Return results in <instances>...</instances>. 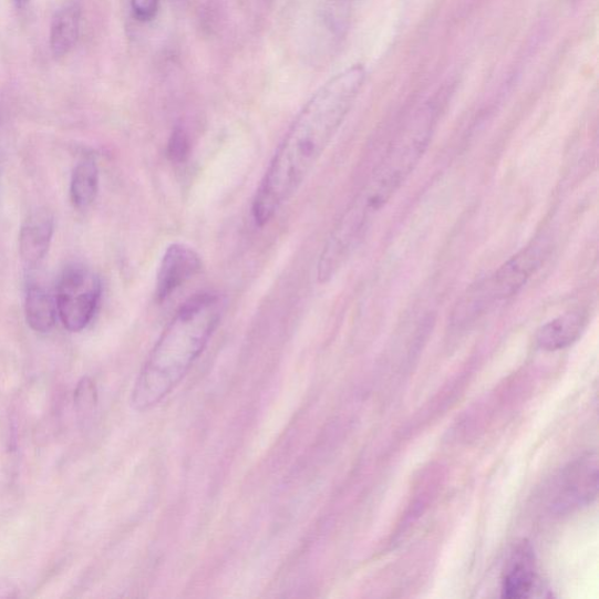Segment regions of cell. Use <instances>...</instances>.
<instances>
[{
    "mask_svg": "<svg viewBox=\"0 0 599 599\" xmlns=\"http://www.w3.org/2000/svg\"><path fill=\"white\" fill-rule=\"evenodd\" d=\"M223 309L224 300L216 293L197 295L179 308L135 382V410L157 405L188 374L218 327Z\"/></svg>",
    "mask_w": 599,
    "mask_h": 599,
    "instance_id": "obj_3",
    "label": "cell"
},
{
    "mask_svg": "<svg viewBox=\"0 0 599 599\" xmlns=\"http://www.w3.org/2000/svg\"><path fill=\"white\" fill-rule=\"evenodd\" d=\"M81 23V8L70 3L61 8L53 17L50 31V47L54 56L68 55L75 47Z\"/></svg>",
    "mask_w": 599,
    "mask_h": 599,
    "instance_id": "obj_11",
    "label": "cell"
},
{
    "mask_svg": "<svg viewBox=\"0 0 599 599\" xmlns=\"http://www.w3.org/2000/svg\"><path fill=\"white\" fill-rule=\"evenodd\" d=\"M99 190V171L92 159L82 161L73 172L71 200L80 211L87 210Z\"/></svg>",
    "mask_w": 599,
    "mask_h": 599,
    "instance_id": "obj_13",
    "label": "cell"
},
{
    "mask_svg": "<svg viewBox=\"0 0 599 599\" xmlns=\"http://www.w3.org/2000/svg\"><path fill=\"white\" fill-rule=\"evenodd\" d=\"M546 258L544 245H533L510 258L497 271L472 285L454 308L453 321L465 323L518 295Z\"/></svg>",
    "mask_w": 599,
    "mask_h": 599,
    "instance_id": "obj_4",
    "label": "cell"
},
{
    "mask_svg": "<svg viewBox=\"0 0 599 599\" xmlns=\"http://www.w3.org/2000/svg\"><path fill=\"white\" fill-rule=\"evenodd\" d=\"M54 233L52 215L47 210L32 213L19 235L20 257L28 266H37L47 256Z\"/></svg>",
    "mask_w": 599,
    "mask_h": 599,
    "instance_id": "obj_9",
    "label": "cell"
},
{
    "mask_svg": "<svg viewBox=\"0 0 599 599\" xmlns=\"http://www.w3.org/2000/svg\"><path fill=\"white\" fill-rule=\"evenodd\" d=\"M552 506L557 512H569L590 505L598 493V457L596 453L570 463L556 486Z\"/></svg>",
    "mask_w": 599,
    "mask_h": 599,
    "instance_id": "obj_6",
    "label": "cell"
},
{
    "mask_svg": "<svg viewBox=\"0 0 599 599\" xmlns=\"http://www.w3.org/2000/svg\"><path fill=\"white\" fill-rule=\"evenodd\" d=\"M101 298L99 277L82 265L65 268L58 282L56 311L70 332H81L95 316Z\"/></svg>",
    "mask_w": 599,
    "mask_h": 599,
    "instance_id": "obj_5",
    "label": "cell"
},
{
    "mask_svg": "<svg viewBox=\"0 0 599 599\" xmlns=\"http://www.w3.org/2000/svg\"><path fill=\"white\" fill-rule=\"evenodd\" d=\"M30 3V0H14V4L18 9H24Z\"/></svg>",
    "mask_w": 599,
    "mask_h": 599,
    "instance_id": "obj_17",
    "label": "cell"
},
{
    "mask_svg": "<svg viewBox=\"0 0 599 599\" xmlns=\"http://www.w3.org/2000/svg\"><path fill=\"white\" fill-rule=\"evenodd\" d=\"M365 79L364 66H350L326 82L306 103L256 192L252 216L258 226L270 224L301 188L354 106Z\"/></svg>",
    "mask_w": 599,
    "mask_h": 599,
    "instance_id": "obj_1",
    "label": "cell"
},
{
    "mask_svg": "<svg viewBox=\"0 0 599 599\" xmlns=\"http://www.w3.org/2000/svg\"><path fill=\"white\" fill-rule=\"evenodd\" d=\"M97 403V391L90 378L82 379L74 392V404L78 419L81 423L87 422L92 416Z\"/></svg>",
    "mask_w": 599,
    "mask_h": 599,
    "instance_id": "obj_14",
    "label": "cell"
},
{
    "mask_svg": "<svg viewBox=\"0 0 599 599\" xmlns=\"http://www.w3.org/2000/svg\"><path fill=\"white\" fill-rule=\"evenodd\" d=\"M190 142L187 133L177 128L168 143V156L175 163H182L189 156Z\"/></svg>",
    "mask_w": 599,
    "mask_h": 599,
    "instance_id": "obj_15",
    "label": "cell"
},
{
    "mask_svg": "<svg viewBox=\"0 0 599 599\" xmlns=\"http://www.w3.org/2000/svg\"><path fill=\"white\" fill-rule=\"evenodd\" d=\"M202 258L192 246L175 242L167 247L156 279L158 302L167 301L178 289L202 271Z\"/></svg>",
    "mask_w": 599,
    "mask_h": 599,
    "instance_id": "obj_7",
    "label": "cell"
},
{
    "mask_svg": "<svg viewBox=\"0 0 599 599\" xmlns=\"http://www.w3.org/2000/svg\"><path fill=\"white\" fill-rule=\"evenodd\" d=\"M56 303L43 287L31 286L25 301L29 326L37 333H49L55 323Z\"/></svg>",
    "mask_w": 599,
    "mask_h": 599,
    "instance_id": "obj_12",
    "label": "cell"
},
{
    "mask_svg": "<svg viewBox=\"0 0 599 599\" xmlns=\"http://www.w3.org/2000/svg\"><path fill=\"white\" fill-rule=\"evenodd\" d=\"M158 7L159 0H132L134 16L141 22H149L156 16Z\"/></svg>",
    "mask_w": 599,
    "mask_h": 599,
    "instance_id": "obj_16",
    "label": "cell"
},
{
    "mask_svg": "<svg viewBox=\"0 0 599 599\" xmlns=\"http://www.w3.org/2000/svg\"><path fill=\"white\" fill-rule=\"evenodd\" d=\"M435 125V107H424L412 116L392 142L379 168L330 234L318 262L319 282L332 280L353 255L374 218L416 168L428 147Z\"/></svg>",
    "mask_w": 599,
    "mask_h": 599,
    "instance_id": "obj_2",
    "label": "cell"
},
{
    "mask_svg": "<svg viewBox=\"0 0 599 599\" xmlns=\"http://www.w3.org/2000/svg\"><path fill=\"white\" fill-rule=\"evenodd\" d=\"M537 587L536 557L531 545L523 541L513 549L504 570L502 597L523 599Z\"/></svg>",
    "mask_w": 599,
    "mask_h": 599,
    "instance_id": "obj_8",
    "label": "cell"
},
{
    "mask_svg": "<svg viewBox=\"0 0 599 599\" xmlns=\"http://www.w3.org/2000/svg\"><path fill=\"white\" fill-rule=\"evenodd\" d=\"M587 324L585 314L569 312L547 322L537 332L536 343L547 351H557L570 347L581 338Z\"/></svg>",
    "mask_w": 599,
    "mask_h": 599,
    "instance_id": "obj_10",
    "label": "cell"
}]
</instances>
